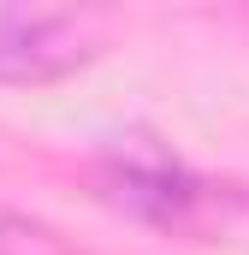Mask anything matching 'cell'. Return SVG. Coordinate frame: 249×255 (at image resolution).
Instances as JSON below:
<instances>
[{"instance_id": "cell-3", "label": "cell", "mask_w": 249, "mask_h": 255, "mask_svg": "<svg viewBox=\"0 0 249 255\" xmlns=\"http://www.w3.org/2000/svg\"><path fill=\"white\" fill-rule=\"evenodd\" d=\"M0 255H65V244L54 226H42V220L0 202Z\"/></svg>"}, {"instance_id": "cell-1", "label": "cell", "mask_w": 249, "mask_h": 255, "mask_svg": "<svg viewBox=\"0 0 249 255\" xmlns=\"http://www.w3.org/2000/svg\"><path fill=\"white\" fill-rule=\"evenodd\" d=\"M101 54V18L0 0V83H54Z\"/></svg>"}, {"instance_id": "cell-2", "label": "cell", "mask_w": 249, "mask_h": 255, "mask_svg": "<svg viewBox=\"0 0 249 255\" xmlns=\"http://www.w3.org/2000/svg\"><path fill=\"white\" fill-rule=\"evenodd\" d=\"M107 184H113V196H119V208H136L142 220L178 226V232H184L196 214H208V208L226 202V196H214L220 184H202V178H190L184 166H166V160H148V166L119 160Z\"/></svg>"}]
</instances>
